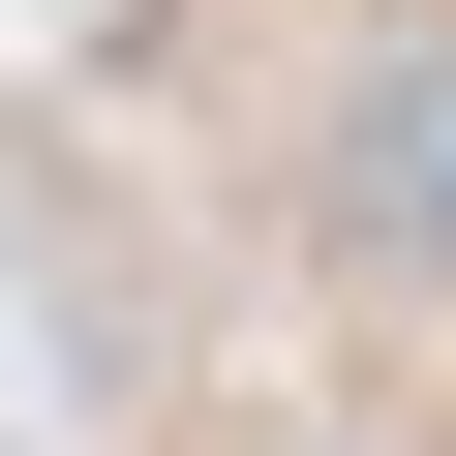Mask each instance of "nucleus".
Segmentation results:
<instances>
[{"label":"nucleus","mask_w":456,"mask_h":456,"mask_svg":"<svg viewBox=\"0 0 456 456\" xmlns=\"http://www.w3.org/2000/svg\"><path fill=\"white\" fill-rule=\"evenodd\" d=\"M335 183H365V244H456V31H426V61H365Z\"/></svg>","instance_id":"1"}]
</instances>
